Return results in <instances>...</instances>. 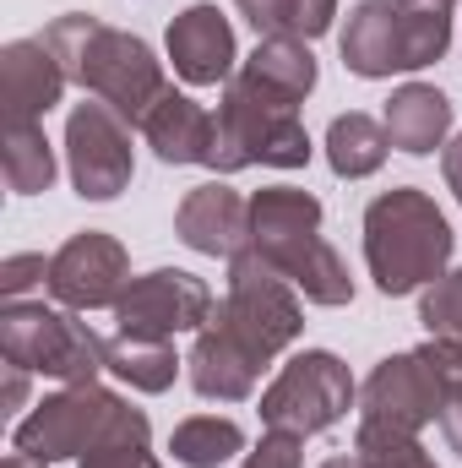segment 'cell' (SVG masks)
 I'll return each instance as SVG.
<instances>
[{"label": "cell", "instance_id": "6da1fadb", "mask_svg": "<svg viewBox=\"0 0 462 468\" xmlns=\"http://www.w3.org/2000/svg\"><path fill=\"white\" fill-rule=\"evenodd\" d=\"M49 55L60 60V71L88 88L93 99H104L115 115H125L131 125H142V115L163 99V60L147 49V38L136 33H120L110 22L88 16V11H66L55 16L44 33Z\"/></svg>", "mask_w": 462, "mask_h": 468}, {"label": "cell", "instance_id": "7a4b0ae2", "mask_svg": "<svg viewBox=\"0 0 462 468\" xmlns=\"http://www.w3.org/2000/svg\"><path fill=\"white\" fill-rule=\"evenodd\" d=\"M452 245H457V234L446 224V213L419 186H392L364 207V261L386 300L446 278Z\"/></svg>", "mask_w": 462, "mask_h": 468}, {"label": "cell", "instance_id": "3957f363", "mask_svg": "<svg viewBox=\"0 0 462 468\" xmlns=\"http://www.w3.org/2000/svg\"><path fill=\"white\" fill-rule=\"evenodd\" d=\"M110 441H152V425L142 409H131L120 392L88 381V387H60L55 398H44L16 431H11V452L33 458V463H66L82 458L93 447Z\"/></svg>", "mask_w": 462, "mask_h": 468}, {"label": "cell", "instance_id": "277c9868", "mask_svg": "<svg viewBox=\"0 0 462 468\" xmlns=\"http://www.w3.org/2000/svg\"><path fill=\"white\" fill-rule=\"evenodd\" d=\"M250 164L267 169H305L310 164V131L299 120V104L256 88L245 71L224 82L218 115H213V153L207 169L218 175H239Z\"/></svg>", "mask_w": 462, "mask_h": 468}, {"label": "cell", "instance_id": "5b68a950", "mask_svg": "<svg viewBox=\"0 0 462 468\" xmlns=\"http://www.w3.org/2000/svg\"><path fill=\"white\" fill-rule=\"evenodd\" d=\"M0 354L5 365L55 376L60 387H88L99 370H110V344L77 322V311H55L44 300H5L0 311Z\"/></svg>", "mask_w": 462, "mask_h": 468}, {"label": "cell", "instance_id": "8992f818", "mask_svg": "<svg viewBox=\"0 0 462 468\" xmlns=\"http://www.w3.org/2000/svg\"><path fill=\"white\" fill-rule=\"evenodd\" d=\"M353 403H359V387H353L343 359L332 349H305L294 354L278 370V381L261 392V425L305 441V436L332 431Z\"/></svg>", "mask_w": 462, "mask_h": 468}, {"label": "cell", "instance_id": "52a82bcc", "mask_svg": "<svg viewBox=\"0 0 462 468\" xmlns=\"http://www.w3.org/2000/svg\"><path fill=\"white\" fill-rule=\"evenodd\" d=\"M234 333L261 354V359H278L299 333H305V311L294 300V283L283 272H272L256 250H239L229 261V294L213 305Z\"/></svg>", "mask_w": 462, "mask_h": 468}, {"label": "cell", "instance_id": "ba28073f", "mask_svg": "<svg viewBox=\"0 0 462 468\" xmlns=\"http://www.w3.org/2000/svg\"><path fill=\"white\" fill-rule=\"evenodd\" d=\"M66 169L77 197L88 202H115L136 175V147H131V120L115 115L104 99L77 104L66 120Z\"/></svg>", "mask_w": 462, "mask_h": 468}, {"label": "cell", "instance_id": "9c48e42d", "mask_svg": "<svg viewBox=\"0 0 462 468\" xmlns=\"http://www.w3.org/2000/svg\"><path fill=\"white\" fill-rule=\"evenodd\" d=\"M207 316H213V289L185 267H152V272L131 278L115 305L120 333L169 338V344H174V333H202Z\"/></svg>", "mask_w": 462, "mask_h": 468}, {"label": "cell", "instance_id": "30bf717a", "mask_svg": "<svg viewBox=\"0 0 462 468\" xmlns=\"http://www.w3.org/2000/svg\"><path fill=\"white\" fill-rule=\"evenodd\" d=\"M131 283V256L115 234L104 229H82L71 234L55 256H49V294L66 305V311H104L120 305Z\"/></svg>", "mask_w": 462, "mask_h": 468}, {"label": "cell", "instance_id": "8fae6325", "mask_svg": "<svg viewBox=\"0 0 462 468\" xmlns=\"http://www.w3.org/2000/svg\"><path fill=\"white\" fill-rule=\"evenodd\" d=\"M441 403H446V392L430 376L419 349L386 354L359 387V420H375V425H392V431H414V436L430 420H441Z\"/></svg>", "mask_w": 462, "mask_h": 468}, {"label": "cell", "instance_id": "7c38bea8", "mask_svg": "<svg viewBox=\"0 0 462 468\" xmlns=\"http://www.w3.org/2000/svg\"><path fill=\"white\" fill-rule=\"evenodd\" d=\"M261 365H267V359L250 349L218 311L202 322L196 344H191V354H185V370H191L196 398H213V403H245V398L256 392Z\"/></svg>", "mask_w": 462, "mask_h": 468}, {"label": "cell", "instance_id": "4fadbf2b", "mask_svg": "<svg viewBox=\"0 0 462 468\" xmlns=\"http://www.w3.org/2000/svg\"><path fill=\"white\" fill-rule=\"evenodd\" d=\"M163 44H169L174 71H180L191 88H218V82L234 77V60H239L234 27H229V16H224L218 5H207V0L185 5V11L169 22V38H163Z\"/></svg>", "mask_w": 462, "mask_h": 468}, {"label": "cell", "instance_id": "5bb4252c", "mask_svg": "<svg viewBox=\"0 0 462 468\" xmlns=\"http://www.w3.org/2000/svg\"><path fill=\"white\" fill-rule=\"evenodd\" d=\"M174 234L202 256L234 261L239 250H250V202L239 191H229L224 180L196 186V191H185V202L174 213Z\"/></svg>", "mask_w": 462, "mask_h": 468}, {"label": "cell", "instance_id": "9a60e30c", "mask_svg": "<svg viewBox=\"0 0 462 468\" xmlns=\"http://www.w3.org/2000/svg\"><path fill=\"white\" fill-rule=\"evenodd\" d=\"M66 71L49 55L44 38H11L0 49V93H5V125L16 120H44L66 99Z\"/></svg>", "mask_w": 462, "mask_h": 468}, {"label": "cell", "instance_id": "2e32d148", "mask_svg": "<svg viewBox=\"0 0 462 468\" xmlns=\"http://www.w3.org/2000/svg\"><path fill=\"white\" fill-rule=\"evenodd\" d=\"M321 234V202L294 186H267L250 197V250L272 267Z\"/></svg>", "mask_w": 462, "mask_h": 468}, {"label": "cell", "instance_id": "e0dca14e", "mask_svg": "<svg viewBox=\"0 0 462 468\" xmlns=\"http://www.w3.org/2000/svg\"><path fill=\"white\" fill-rule=\"evenodd\" d=\"M142 136L158 153V164H174V169L180 164H207V153H213V115L196 99L163 88V99L142 115Z\"/></svg>", "mask_w": 462, "mask_h": 468}, {"label": "cell", "instance_id": "ac0fdd59", "mask_svg": "<svg viewBox=\"0 0 462 468\" xmlns=\"http://www.w3.org/2000/svg\"><path fill=\"white\" fill-rule=\"evenodd\" d=\"M381 125H386V136H392L397 153L425 158V153L446 147V136H452V99L441 88H430V82H408V88H397L386 99Z\"/></svg>", "mask_w": 462, "mask_h": 468}, {"label": "cell", "instance_id": "d6986e66", "mask_svg": "<svg viewBox=\"0 0 462 468\" xmlns=\"http://www.w3.org/2000/svg\"><path fill=\"white\" fill-rule=\"evenodd\" d=\"M338 49H343V66L353 77H364V82H381V77L403 71V44H397V11H392V0L353 5Z\"/></svg>", "mask_w": 462, "mask_h": 468}, {"label": "cell", "instance_id": "ffe728a7", "mask_svg": "<svg viewBox=\"0 0 462 468\" xmlns=\"http://www.w3.org/2000/svg\"><path fill=\"white\" fill-rule=\"evenodd\" d=\"M239 71H245L256 88H267V93H278V99H289V104H305V99L316 93V77H321L305 38H261Z\"/></svg>", "mask_w": 462, "mask_h": 468}, {"label": "cell", "instance_id": "44dd1931", "mask_svg": "<svg viewBox=\"0 0 462 468\" xmlns=\"http://www.w3.org/2000/svg\"><path fill=\"white\" fill-rule=\"evenodd\" d=\"M397 11V44H403V71H425L452 49V16L457 0H392Z\"/></svg>", "mask_w": 462, "mask_h": 468}, {"label": "cell", "instance_id": "7402d4cb", "mask_svg": "<svg viewBox=\"0 0 462 468\" xmlns=\"http://www.w3.org/2000/svg\"><path fill=\"white\" fill-rule=\"evenodd\" d=\"M272 272H283L310 305H348L353 300V278H348V261L316 234L310 245H299V250H289L283 261H272Z\"/></svg>", "mask_w": 462, "mask_h": 468}, {"label": "cell", "instance_id": "603a6c76", "mask_svg": "<svg viewBox=\"0 0 462 468\" xmlns=\"http://www.w3.org/2000/svg\"><path fill=\"white\" fill-rule=\"evenodd\" d=\"M386 153H392V136H386V125L375 115L348 110V115H338L327 125V164H332L338 180H364V175H375V169L386 164Z\"/></svg>", "mask_w": 462, "mask_h": 468}, {"label": "cell", "instance_id": "cb8c5ba5", "mask_svg": "<svg viewBox=\"0 0 462 468\" xmlns=\"http://www.w3.org/2000/svg\"><path fill=\"white\" fill-rule=\"evenodd\" d=\"M0 164H5V186H11L16 197L49 191V186H55V147H49V136H44V120H16V125H5V153H0Z\"/></svg>", "mask_w": 462, "mask_h": 468}, {"label": "cell", "instance_id": "d4e9b609", "mask_svg": "<svg viewBox=\"0 0 462 468\" xmlns=\"http://www.w3.org/2000/svg\"><path fill=\"white\" fill-rule=\"evenodd\" d=\"M261 38H321L338 16V0H234Z\"/></svg>", "mask_w": 462, "mask_h": 468}, {"label": "cell", "instance_id": "484cf974", "mask_svg": "<svg viewBox=\"0 0 462 468\" xmlns=\"http://www.w3.org/2000/svg\"><path fill=\"white\" fill-rule=\"evenodd\" d=\"M110 370L136 392H169L174 376H180V354H174L169 338H131V333H120V338H110Z\"/></svg>", "mask_w": 462, "mask_h": 468}, {"label": "cell", "instance_id": "4316f807", "mask_svg": "<svg viewBox=\"0 0 462 468\" xmlns=\"http://www.w3.org/2000/svg\"><path fill=\"white\" fill-rule=\"evenodd\" d=\"M169 452L185 468H218L229 463L234 452H245V431L234 420H224V414H191V420L174 425Z\"/></svg>", "mask_w": 462, "mask_h": 468}, {"label": "cell", "instance_id": "83f0119b", "mask_svg": "<svg viewBox=\"0 0 462 468\" xmlns=\"http://www.w3.org/2000/svg\"><path fill=\"white\" fill-rule=\"evenodd\" d=\"M353 452H359L364 468H436V458L419 447L414 431H392V425H375V420H359Z\"/></svg>", "mask_w": 462, "mask_h": 468}, {"label": "cell", "instance_id": "f1b7e54d", "mask_svg": "<svg viewBox=\"0 0 462 468\" xmlns=\"http://www.w3.org/2000/svg\"><path fill=\"white\" fill-rule=\"evenodd\" d=\"M419 322H425L430 338H457L462 344V267L457 272H446V278H436V283L425 289V300H419Z\"/></svg>", "mask_w": 462, "mask_h": 468}, {"label": "cell", "instance_id": "f546056e", "mask_svg": "<svg viewBox=\"0 0 462 468\" xmlns=\"http://www.w3.org/2000/svg\"><path fill=\"white\" fill-rule=\"evenodd\" d=\"M419 354H425L430 376L441 381V392H446V398H462V344L457 338H425Z\"/></svg>", "mask_w": 462, "mask_h": 468}, {"label": "cell", "instance_id": "4dcf8cb0", "mask_svg": "<svg viewBox=\"0 0 462 468\" xmlns=\"http://www.w3.org/2000/svg\"><path fill=\"white\" fill-rule=\"evenodd\" d=\"M77 468H163V463L147 452V441H110V447L82 452Z\"/></svg>", "mask_w": 462, "mask_h": 468}, {"label": "cell", "instance_id": "1f68e13d", "mask_svg": "<svg viewBox=\"0 0 462 468\" xmlns=\"http://www.w3.org/2000/svg\"><path fill=\"white\" fill-rule=\"evenodd\" d=\"M245 468H305V441L283 436V431H267L261 447L245 458Z\"/></svg>", "mask_w": 462, "mask_h": 468}, {"label": "cell", "instance_id": "d6a6232c", "mask_svg": "<svg viewBox=\"0 0 462 468\" xmlns=\"http://www.w3.org/2000/svg\"><path fill=\"white\" fill-rule=\"evenodd\" d=\"M33 283H49V261H44V256H5V267H0V294H5V300H22V289H33Z\"/></svg>", "mask_w": 462, "mask_h": 468}, {"label": "cell", "instance_id": "836d02e7", "mask_svg": "<svg viewBox=\"0 0 462 468\" xmlns=\"http://www.w3.org/2000/svg\"><path fill=\"white\" fill-rule=\"evenodd\" d=\"M436 425H441L446 447L462 458V398H446V403H441V420H436Z\"/></svg>", "mask_w": 462, "mask_h": 468}, {"label": "cell", "instance_id": "e575fe53", "mask_svg": "<svg viewBox=\"0 0 462 468\" xmlns=\"http://www.w3.org/2000/svg\"><path fill=\"white\" fill-rule=\"evenodd\" d=\"M441 175H446V186L457 191V202H462V136H452L441 147Z\"/></svg>", "mask_w": 462, "mask_h": 468}, {"label": "cell", "instance_id": "d590c367", "mask_svg": "<svg viewBox=\"0 0 462 468\" xmlns=\"http://www.w3.org/2000/svg\"><path fill=\"white\" fill-rule=\"evenodd\" d=\"M5 370V409H22V398H27V376L33 370H22V365H0Z\"/></svg>", "mask_w": 462, "mask_h": 468}, {"label": "cell", "instance_id": "8d00e7d4", "mask_svg": "<svg viewBox=\"0 0 462 468\" xmlns=\"http://www.w3.org/2000/svg\"><path fill=\"white\" fill-rule=\"evenodd\" d=\"M321 468H364V463H359V452H338V458H327Z\"/></svg>", "mask_w": 462, "mask_h": 468}, {"label": "cell", "instance_id": "74e56055", "mask_svg": "<svg viewBox=\"0 0 462 468\" xmlns=\"http://www.w3.org/2000/svg\"><path fill=\"white\" fill-rule=\"evenodd\" d=\"M0 468H44V463H33V458H22V452H11V458H5Z\"/></svg>", "mask_w": 462, "mask_h": 468}]
</instances>
